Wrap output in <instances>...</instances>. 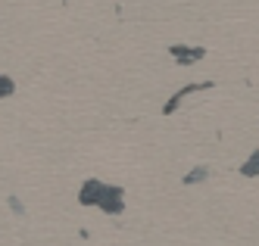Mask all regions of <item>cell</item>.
Listing matches in <instances>:
<instances>
[{
    "instance_id": "1",
    "label": "cell",
    "mask_w": 259,
    "mask_h": 246,
    "mask_svg": "<svg viewBox=\"0 0 259 246\" xmlns=\"http://www.w3.org/2000/svg\"><path fill=\"white\" fill-rule=\"evenodd\" d=\"M172 53L178 56L181 63H191V60H200V56H203V50H184V47H172Z\"/></svg>"
},
{
    "instance_id": "2",
    "label": "cell",
    "mask_w": 259,
    "mask_h": 246,
    "mask_svg": "<svg viewBox=\"0 0 259 246\" xmlns=\"http://www.w3.org/2000/svg\"><path fill=\"white\" fill-rule=\"evenodd\" d=\"M13 90H16V81L10 78V75H0V100H4V97H13Z\"/></svg>"
},
{
    "instance_id": "3",
    "label": "cell",
    "mask_w": 259,
    "mask_h": 246,
    "mask_svg": "<svg viewBox=\"0 0 259 246\" xmlns=\"http://www.w3.org/2000/svg\"><path fill=\"white\" fill-rule=\"evenodd\" d=\"M244 175H259V153H253V159L244 165Z\"/></svg>"
},
{
    "instance_id": "4",
    "label": "cell",
    "mask_w": 259,
    "mask_h": 246,
    "mask_svg": "<svg viewBox=\"0 0 259 246\" xmlns=\"http://www.w3.org/2000/svg\"><path fill=\"white\" fill-rule=\"evenodd\" d=\"M10 209H13L16 215H25V206H22V200H19V196H10Z\"/></svg>"
}]
</instances>
